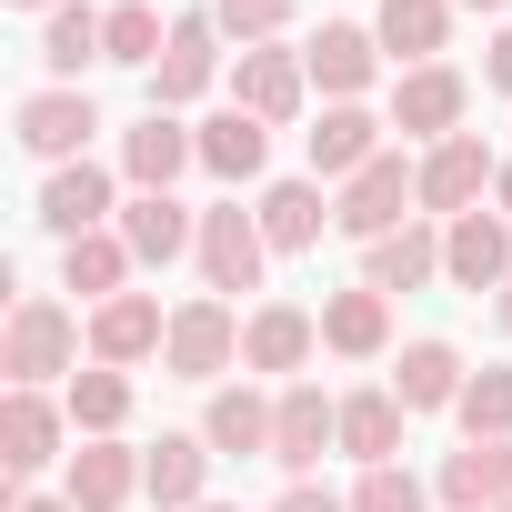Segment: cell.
I'll list each match as a JSON object with an SVG mask.
<instances>
[{"label":"cell","mask_w":512,"mask_h":512,"mask_svg":"<svg viewBox=\"0 0 512 512\" xmlns=\"http://www.w3.org/2000/svg\"><path fill=\"white\" fill-rule=\"evenodd\" d=\"M81 322H71V302H51V292H31L21 312H11V332H0V372H11V392H51V382H71L81 372Z\"/></svg>","instance_id":"6da1fadb"},{"label":"cell","mask_w":512,"mask_h":512,"mask_svg":"<svg viewBox=\"0 0 512 512\" xmlns=\"http://www.w3.org/2000/svg\"><path fill=\"white\" fill-rule=\"evenodd\" d=\"M161 372H171V382H221V372H241V312H231L221 292H191V302H171Z\"/></svg>","instance_id":"7a4b0ae2"},{"label":"cell","mask_w":512,"mask_h":512,"mask_svg":"<svg viewBox=\"0 0 512 512\" xmlns=\"http://www.w3.org/2000/svg\"><path fill=\"white\" fill-rule=\"evenodd\" d=\"M422 211V161H402V151H382L372 171H352L342 191H332V231H352V241H382V231H402Z\"/></svg>","instance_id":"3957f363"},{"label":"cell","mask_w":512,"mask_h":512,"mask_svg":"<svg viewBox=\"0 0 512 512\" xmlns=\"http://www.w3.org/2000/svg\"><path fill=\"white\" fill-rule=\"evenodd\" d=\"M201 292H262V272H272V241H262V211H241V201H211L201 211Z\"/></svg>","instance_id":"277c9868"},{"label":"cell","mask_w":512,"mask_h":512,"mask_svg":"<svg viewBox=\"0 0 512 512\" xmlns=\"http://www.w3.org/2000/svg\"><path fill=\"white\" fill-rule=\"evenodd\" d=\"M322 452H342V392H322V382H282V392H272V462H282L292 482H312Z\"/></svg>","instance_id":"5b68a950"},{"label":"cell","mask_w":512,"mask_h":512,"mask_svg":"<svg viewBox=\"0 0 512 512\" xmlns=\"http://www.w3.org/2000/svg\"><path fill=\"white\" fill-rule=\"evenodd\" d=\"M91 131H101V111H91V91H21V111H11V141L31 151V161H91Z\"/></svg>","instance_id":"8992f818"},{"label":"cell","mask_w":512,"mask_h":512,"mask_svg":"<svg viewBox=\"0 0 512 512\" xmlns=\"http://www.w3.org/2000/svg\"><path fill=\"white\" fill-rule=\"evenodd\" d=\"M502 181V161H492V141L482 131H452V141H432L422 151V211L432 221H462V211H482V191Z\"/></svg>","instance_id":"52a82bcc"},{"label":"cell","mask_w":512,"mask_h":512,"mask_svg":"<svg viewBox=\"0 0 512 512\" xmlns=\"http://www.w3.org/2000/svg\"><path fill=\"white\" fill-rule=\"evenodd\" d=\"M51 241H81V231H111L121 221V171H101V161H61L51 181H41V211H31Z\"/></svg>","instance_id":"ba28073f"},{"label":"cell","mask_w":512,"mask_h":512,"mask_svg":"<svg viewBox=\"0 0 512 512\" xmlns=\"http://www.w3.org/2000/svg\"><path fill=\"white\" fill-rule=\"evenodd\" d=\"M312 352H322V312H302V302H251L241 312V372L292 382Z\"/></svg>","instance_id":"9c48e42d"},{"label":"cell","mask_w":512,"mask_h":512,"mask_svg":"<svg viewBox=\"0 0 512 512\" xmlns=\"http://www.w3.org/2000/svg\"><path fill=\"white\" fill-rule=\"evenodd\" d=\"M302 101H312V71H302V51H282V41H262V51H241L231 61V111H251V121H302Z\"/></svg>","instance_id":"30bf717a"},{"label":"cell","mask_w":512,"mask_h":512,"mask_svg":"<svg viewBox=\"0 0 512 512\" xmlns=\"http://www.w3.org/2000/svg\"><path fill=\"white\" fill-rule=\"evenodd\" d=\"M61 442H71V402H51V392H11V402H0V472H11V482L71 462Z\"/></svg>","instance_id":"8fae6325"},{"label":"cell","mask_w":512,"mask_h":512,"mask_svg":"<svg viewBox=\"0 0 512 512\" xmlns=\"http://www.w3.org/2000/svg\"><path fill=\"white\" fill-rule=\"evenodd\" d=\"M211 81H221V21H211V11H181V21H171V51H161V71H151V111H191Z\"/></svg>","instance_id":"7c38bea8"},{"label":"cell","mask_w":512,"mask_h":512,"mask_svg":"<svg viewBox=\"0 0 512 512\" xmlns=\"http://www.w3.org/2000/svg\"><path fill=\"white\" fill-rule=\"evenodd\" d=\"M462 111H472V81H462L452 61H422V71L392 81V131H402V141H452Z\"/></svg>","instance_id":"4fadbf2b"},{"label":"cell","mask_w":512,"mask_h":512,"mask_svg":"<svg viewBox=\"0 0 512 512\" xmlns=\"http://www.w3.org/2000/svg\"><path fill=\"white\" fill-rule=\"evenodd\" d=\"M442 282H452V292H502V282H512V221H502V211L442 221Z\"/></svg>","instance_id":"5bb4252c"},{"label":"cell","mask_w":512,"mask_h":512,"mask_svg":"<svg viewBox=\"0 0 512 512\" xmlns=\"http://www.w3.org/2000/svg\"><path fill=\"white\" fill-rule=\"evenodd\" d=\"M191 161H201V131H191L181 111H141V121L121 131V181H131V191H171Z\"/></svg>","instance_id":"9a60e30c"},{"label":"cell","mask_w":512,"mask_h":512,"mask_svg":"<svg viewBox=\"0 0 512 512\" xmlns=\"http://www.w3.org/2000/svg\"><path fill=\"white\" fill-rule=\"evenodd\" d=\"M211 462H221V452H211L201 432H161V442L141 452V502H151V512H201V502H211Z\"/></svg>","instance_id":"2e32d148"},{"label":"cell","mask_w":512,"mask_h":512,"mask_svg":"<svg viewBox=\"0 0 512 512\" xmlns=\"http://www.w3.org/2000/svg\"><path fill=\"white\" fill-rule=\"evenodd\" d=\"M302 71H312L322 101H362V91L382 81V41H372L362 21H322V41H302Z\"/></svg>","instance_id":"e0dca14e"},{"label":"cell","mask_w":512,"mask_h":512,"mask_svg":"<svg viewBox=\"0 0 512 512\" xmlns=\"http://www.w3.org/2000/svg\"><path fill=\"white\" fill-rule=\"evenodd\" d=\"M382 131H392V121H372L362 101H322V121H312V181H332V191H342L352 171H372V161L392 151Z\"/></svg>","instance_id":"ac0fdd59"},{"label":"cell","mask_w":512,"mask_h":512,"mask_svg":"<svg viewBox=\"0 0 512 512\" xmlns=\"http://www.w3.org/2000/svg\"><path fill=\"white\" fill-rule=\"evenodd\" d=\"M161 342H171V312H161V292H121V302H101V312H91V362H111V372H131V362H161Z\"/></svg>","instance_id":"d6986e66"},{"label":"cell","mask_w":512,"mask_h":512,"mask_svg":"<svg viewBox=\"0 0 512 512\" xmlns=\"http://www.w3.org/2000/svg\"><path fill=\"white\" fill-rule=\"evenodd\" d=\"M201 442H211L221 462H251V452L272 462V392H262V382H211V402H201Z\"/></svg>","instance_id":"ffe728a7"},{"label":"cell","mask_w":512,"mask_h":512,"mask_svg":"<svg viewBox=\"0 0 512 512\" xmlns=\"http://www.w3.org/2000/svg\"><path fill=\"white\" fill-rule=\"evenodd\" d=\"M111 231L131 241V262H151V272H171V262H181V251H201V211H181L171 191H131Z\"/></svg>","instance_id":"44dd1931"},{"label":"cell","mask_w":512,"mask_h":512,"mask_svg":"<svg viewBox=\"0 0 512 512\" xmlns=\"http://www.w3.org/2000/svg\"><path fill=\"white\" fill-rule=\"evenodd\" d=\"M362 282L392 302V292H422V282H442V221H402V231H382V241H362Z\"/></svg>","instance_id":"7402d4cb"},{"label":"cell","mask_w":512,"mask_h":512,"mask_svg":"<svg viewBox=\"0 0 512 512\" xmlns=\"http://www.w3.org/2000/svg\"><path fill=\"white\" fill-rule=\"evenodd\" d=\"M462 382H472V362H462L452 342H402V352H392V402H402V412H452Z\"/></svg>","instance_id":"603a6c76"},{"label":"cell","mask_w":512,"mask_h":512,"mask_svg":"<svg viewBox=\"0 0 512 512\" xmlns=\"http://www.w3.org/2000/svg\"><path fill=\"white\" fill-rule=\"evenodd\" d=\"M452 11H462V0H382V11H372V41H382V61H402V71L442 61V41H452Z\"/></svg>","instance_id":"cb8c5ba5"},{"label":"cell","mask_w":512,"mask_h":512,"mask_svg":"<svg viewBox=\"0 0 512 512\" xmlns=\"http://www.w3.org/2000/svg\"><path fill=\"white\" fill-rule=\"evenodd\" d=\"M322 352H342V362H382V352H392V302H382L372 282L332 292V302H322Z\"/></svg>","instance_id":"d4e9b609"},{"label":"cell","mask_w":512,"mask_h":512,"mask_svg":"<svg viewBox=\"0 0 512 512\" xmlns=\"http://www.w3.org/2000/svg\"><path fill=\"white\" fill-rule=\"evenodd\" d=\"M131 272H141V262H131V241H121V231H81V241H61V292H81L91 312L121 302Z\"/></svg>","instance_id":"484cf974"},{"label":"cell","mask_w":512,"mask_h":512,"mask_svg":"<svg viewBox=\"0 0 512 512\" xmlns=\"http://www.w3.org/2000/svg\"><path fill=\"white\" fill-rule=\"evenodd\" d=\"M262 161H272V121H251V111H211V121H201V171H211L221 191L262 181Z\"/></svg>","instance_id":"4316f807"},{"label":"cell","mask_w":512,"mask_h":512,"mask_svg":"<svg viewBox=\"0 0 512 512\" xmlns=\"http://www.w3.org/2000/svg\"><path fill=\"white\" fill-rule=\"evenodd\" d=\"M402 402H392V382H362V392H342V452L372 472V462H402Z\"/></svg>","instance_id":"83f0119b"},{"label":"cell","mask_w":512,"mask_h":512,"mask_svg":"<svg viewBox=\"0 0 512 512\" xmlns=\"http://www.w3.org/2000/svg\"><path fill=\"white\" fill-rule=\"evenodd\" d=\"M61 492H71L81 512H131V492H141V452H131V442H81Z\"/></svg>","instance_id":"f1b7e54d"},{"label":"cell","mask_w":512,"mask_h":512,"mask_svg":"<svg viewBox=\"0 0 512 512\" xmlns=\"http://www.w3.org/2000/svg\"><path fill=\"white\" fill-rule=\"evenodd\" d=\"M452 512H492V502H512V442H462V452H442V482H432Z\"/></svg>","instance_id":"f546056e"},{"label":"cell","mask_w":512,"mask_h":512,"mask_svg":"<svg viewBox=\"0 0 512 512\" xmlns=\"http://www.w3.org/2000/svg\"><path fill=\"white\" fill-rule=\"evenodd\" d=\"M91 61H111V51H101V11H91V0H61V11L41 21V71H51L61 91H81Z\"/></svg>","instance_id":"4dcf8cb0"},{"label":"cell","mask_w":512,"mask_h":512,"mask_svg":"<svg viewBox=\"0 0 512 512\" xmlns=\"http://www.w3.org/2000/svg\"><path fill=\"white\" fill-rule=\"evenodd\" d=\"M251 211H262V241H272V251H312V241L332 231V201H322V181H272Z\"/></svg>","instance_id":"1f68e13d"},{"label":"cell","mask_w":512,"mask_h":512,"mask_svg":"<svg viewBox=\"0 0 512 512\" xmlns=\"http://www.w3.org/2000/svg\"><path fill=\"white\" fill-rule=\"evenodd\" d=\"M71 432L81 442H121V422H131V372H111V362H91V372H71Z\"/></svg>","instance_id":"d6a6232c"},{"label":"cell","mask_w":512,"mask_h":512,"mask_svg":"<svg viewBox=\"0 0 512 512\" xmlns=\"http://www.w3.org/2000/svg\"><path fill=\"white\" fill-rule=\"evenodd\" d=\"M101 51H111L121 71H161V51H171V21L151 11V0H111V11H101Z\"/></svg>","instance_id":"836d02e7"},{"label":"cell","mask_w":512,"mask_h":512,"mask_svg":"<svg viewBox=\"0 0 512 512\" xmlns=\"http://www.w3.org/2000/svg\"><path fill=\"white\" fill-rule=\"evenodd\" d=\"M452 422H462V442H512V362H482V372L462 382Z\"/></svg>","instance_id":"e575fe53"},{"label":"cell","mask_w":512,"mask_h":512,"mask_svg":"<svg viewBox=\"0 0 512 512\" xmlns=\"http://www.w3.org/2000/svg\"><path fill=\"white\" fill-rule=\"evenodd\" d=\"M211 21H221V41H241V51H262V41H282V21H292V0H211Z\"/></svg>","instance_id":"d590c367"},{"label":"cell","mask_w":512,"mask_h":512,"mask_svg":"<svg viewBox=\"0 0 512 512\" xmlns=\"http://www.w3.org/2000/svg\"><path fill=\"white\" fill-rule=\"evenodd\" d=\"M352 512H432V492H422L402 462H372V472L352 482Z\"/></svg>","instance_id":"8d00e7d4"},{"label":"cell","mask_w":512,"mask_h":512,"mask_svg":"<svg viewBox=\"0 0 512 512\" xmlns=\"http://www.w3.org/2000/svg\"><path fill=\"white\" fill-rule=\"evenodd\" d=\"M482 81H492V101H512V21L492 31V51H482Z\"/></svg>","instance_id":"74e56055"},{"label":"cell","mask_w":512,"mask_h":512,"mask_svg":"<svg viewBox=\"0 0 512 512\" xmlns=\"http://www.w3.org/2000/svg\"><path fill=\"white\" fill-rule=\"evenodd\" d=\"M272 512H352V492H322V482H292Z\"/></svg>","instance_id":"f35d334b"},{"label":"cell","mask_w":512,"mask_h":512,"mask_svg":"<svg viewBox=\"0 0 512 512\" xmlns=\"http://www.w3.org/2000/svg\"><path fill=\"white\" fill-rule=\"evenodd\" d=\"M11 512H81V502H71V492H21V482H11Z\"/></svg>","instance_id":"ab89813d"},{"label":"cell","mask_w":512,"mask_h":512,"mask_svg":"<svg viewBox=\"0 0 512 512\" xmlns=\"http://www.w3.org/2000/svg\"><path fill=\"white\" fill-rule=\"evenodd\" d=\"M492 201H502V211H512V161H502V181H492Z\"/></svg>","instance_id":"60d3db41"},{"label":"cell","mask_w":512,"mask_h":512,"mask_svg":"<svg viewBox=\"0 0 512 512\" xmlns=\"http://www.w3.org/2000/svg\"><path fill=\"white\" fill-rule=\"evenodd\" d=\"M11 11H41V21H51V11H61V0H11Z\"/></svg>","instance_id":"b9f144b4"},{"label":"cell","mask_w":512,"mask_h":512,"mask_svg":"<svg viewBox=\"0 0 512 512\" xmlns=\"http://www.w3.org/2000/svg\"><path fill=\"white\" fill-rule=\"evenodd\" d=\"M492 302H502V332H512V282H502V292H492Z\"/></svg>","instance_id":"7bdbcfd3"},{"label":"cell","mask_w":512,"mask_h":512,"mask_svg":"<svg viewBox=\"0 0 512 512\" xmlns=\"http://www.w3.org/2000/svg\"><path fill=\"white\" fill-rule=\"evenodd\" d=\"M462 11H512V0H462Z\"/></svg>","instance_id":"ee69618b"},{"label":"cell","mask_w":512,"mask_h":512,"mask_svg":"<svg viewBox=\"0 0 512 512\" xmlns=\"http://www.w3.org/2000/svg\"><path fill=\"white\" fill-rule=\"evenodd\" d=\"M201 512H241V502H201Z\"/></svg>","instance_id":"f6af8a7d"},{"label":"cell","mask_w":512,"mask_h":512,"mask_svg":"<svg viewBox=\"0 0 512 512\" xmlns=\"http://www.w3.org/2000/svg\"><path fill=\"white\" fill-rule=\"evenodd\" d=\"M492 512H512V502H492Z\"/></svg>","instance_id":"bcb514c9"}]
</instances>
